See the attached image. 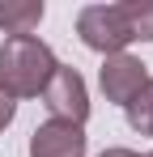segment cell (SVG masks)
Segmentation results:
<instances>
[{"mask_svg": "<svg viewBox=\"0 0 153 157\" xmlns=\"http://www.w3.org/2000/svg\"><path fill=\"white\" fill-rule=\"evenodd\" d=\"M43 21V0H0V26L9 30V38L30 34Z\"/></svg>", "mask_w": 153, "mask_h": 157, "instance_id": "8992f818", "label": "cell"}, {"mask_svg": "<svg viewBox=\"0 0 153 157\" xmlns=\"http://www.w3.org/2000/svg\"><path fill=\"white\" fill-rule=\"evenodd\" d=\"M124 115H128V123L140 132V136H153V77L136 89V98L124 106Z\"/></svg>", "mask_w": 153, "mask_h": 157, "instance_id": "52a82bcc", "label": "cell"}, {"mask_svg": "<svg viewBox=\"0 0 153 157\" xmlns=\"http://www.w3.org/2000/svg\"><path fill=\"white\" fill-rule=\"evenodd\" d=\"M98 157H140V153H132V149H106V153H98Z\"/></svg>", "mask_w": 153, "mask_h": 157, "instance_id": "9c48e42d", "label": "cell"}, {"mask_svg": "<svg viewBox=\"0 0 153 157\" xmlns=\"http://www.w3.org/2000/svg\"><path fill=\"white\" fill-rule=\"evenodd\" d=\"M149 81V72H145V64L136 59V55H106V64H102V72H98V85H102V94H106V102H115V106H128L132 98H136V89Z\"/></svg>", "mask_w": 153, "mask_h": 157, "instance_id": "277c9868", "label": "cell"}, {"mask_svg": "<svg viewBox=\"0 0 153 157\" xmlns=\"http://www.w3.org/2000/svg\"><path fill=\"white\" fill-rule=\"evenodd\" d=\"M30 157H85V132L64 119H47L30 136Z\"/></svg>", "mask_w": 153, "mask_h": 157, "instance_id": "5b68a950", "label": "cell"}, {"mask_svg": "<svg viewBox=\"0 0 153 157\" xmlns=\"http://www.w3.org/2000/svg\"><path fill=\"white\" fill-rule=\"evenodd\" d=\"M13 115H17V102H13V98H9V94L0 89V132L13 123Z\"/></svg>", "mask_w": 153, "mask_h": 157, "instance_id": "ba28073f", "label": "cell"}, {"mask_svg": "<svg viewBox=\"0 0 153 157\" xmlns=\"http://www.w3.org/2000/svg\"><path fill=\"white\" fill-rule=\"evenodd\" d=\"M76 34L89 51L119 55L128 43H153V0L89 4L76 13Z\"/></svg>", "mask_w": 153, "mask_h": 157, "instance_id": "6da1fadb", "label": "cell"}, {"mask_svg": "<svg viewBox=\"0 0 153 157\" xmlns=\"http://www.w3.org/2000/svg\"><path fill=\"white\" fill-rule=\"evenodd\" d=\"M43 102H47L51 119H64V123H85L89 119V94H85V77L76 72V68H68V64H60L55 72H51L47 89L38 94Z\"/></svg>", "mask_w": 153, "mask_h": 157, "instance_id": "3957f363", "label": "cell"}, {"mask_svg": "<svg viewBox=\"0 0 153 157\" xmlns=\"http://www.w3.org/2000/svg\"><path fill=\"white\" fill-rule=\"evenodd\" d=\"M60 68V59L51 55V47L34 34H17L4 38L0 47V89L17 102V98H38L47 89L51 72Z\"/></svg>", "mask_w": 153, "mask_h": 157, "instance_id": "7a4b0ae2", "label": "cell"}, {"mask_svg": "<svg viewBox=\"0 0 153 157\" xmlns=\"http://www.w3.org/2000/svg\"><path fill=\"white\" fill-rule=\"evenodd\" d=\"M145 157H153V153H145Z\"/></svg>", "mask_w": 153, "mask_h": 157, "instance_id": "30bf717a", "label": "cell"}]
</instances>
